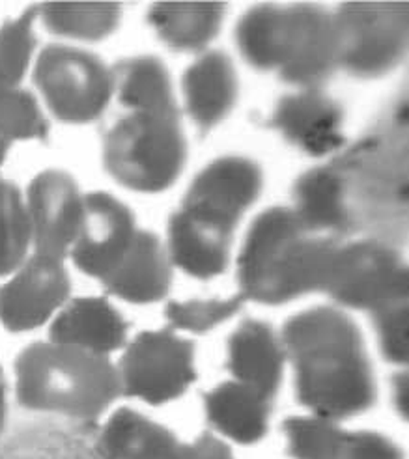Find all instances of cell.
Instances as JSON below:
<instances>
[{"label": "cell", "mask_w": 409, "mask_h": 459, "mask_svg": "<svg viewBox=\"0 0 409 459\" xmlns=\"http://www.w3.org/2000/svg\"><path fill=\"white\" fill-rule=\"evenodd\" d=\"M169 459H236V455L217 435L204 433L189 443H179Z\"/></svg>", "instance_id": "cell-33"}, {"label": "cell", "mask_w": 409, "mask_h": 459, "mask_svg": "<svg viewBox=\"0 0 409 459\" xmlns=\"http://www.w3.org/2000/svg\"><path fill=\"white\" fill-rule=\"evenodd\" d=\"M338 70L333 12L318 4L286 6V34L277 75L295 90L322 88Z\"/></svg>", "instance_id": "cell-11"}, {"label": "cell", "mask_w": 409, "mask_h": 459, "mask_svg": "<svg viewBox=\"0 0 409 459\" xmlns=\"http://www.w3.org/2000/svg\"><path fill=\"white\" fill-rule=\"evenodd\" d=\"M269 127L310 157L333 155L346 146L344 108L322 88H301L273 107Z\"/></svg>", "instance_id": "cell-14"}, {"label": "cell", "mask_w": 409, "mask_h": 459, "mask_svg": "<svg viewBox=\"0 0 409 459\" xmlns=\"http://www.w3.org/2000/svg\"><path fill=\"white\" fill-rule=\"evenodd\" d=\"M94 426L38 419L0 439V459H107L98 448Z\"/></svg>", "instance_id": "cell-20"}, {"label": "cell", "mask_w": 409, "mask_h": 459, "mask_svg": "<svg viewBox=\"0 0 409 459\" xmlns=\"http://www.w3.org/2000/svg\"><path fill=\"white\" fill-rule=\"evenodd\" d=\"M122 396L165 405L196 381L195 346L176 331H144L129 340L117 364Z\"/></svg>", "instance_id": "cell-9"}, {"label": "cell", "mask_w": 409, "mask_h": 459, "mask_svg": "<svg viewBox=\"0 0 409 459\" xmlns=\"http://www.w3.org/2000/svg\"><path fill=\"white\" fill-rule=\"evenodd\" d=\"M329 459H333V457H329Z\"/></svg>", "instance_id": "cell-36"}, {"label": "cell", "mask_w": 409, "mask_h": 459, "mask_svg": "<svg viewBox=\"0 0 409 459\" xmlns=\"http://www.w3.org/2000/svg\"><path fill=\"white\" fill-rule=\"evenodd\" d=\"M234 234L202 224L181 212L169 221L167 252L174 267L198 281L219 277L231 264Z\"/></svg>", "instance_id": "cell-21"}, {"label": "cell", "mask_w": 409, "mask_h": 459, "mask_svg": "<svg viewBox=\"0 0 409 459\" xmlns=\"http://www.w3.org/2000/svg\"><path fill=\"white\" fill-rule=\"evenodd\" d=\"M292 210L314 232L335 239L352 234L402 239L407 221L404 114H391L329 165L303 174L293 186Z\"/></svg>", "instance_id": "cell-1"}, {"label": "cell", "mask_w": 409, "mask_h": 459, "mask_svg": "<svg viewBox=\"0 0 409 459\" xmlns=\"http://www.w3.org/2000/svg\"><path fill=\"white\" fill-rule=\"evenodd\" d=\"M32 252V226L25 195L0 178V279H6Z\"/></svg>", "instance_id": "cell-28"}, {"label": "cell", "mask_w": 409, "mask_h": 459, "mask_svg": "<svg viewBox=\"0 0 409 459\" xmlns=\"http://www.w3.org/2000/svg\"><path fill=\"white\" fill-rule=\"evenodd\" d=\"M72 279L65 260L30 252L0 284V325L8 333H30L51 324L70 301Z\"/></svg>", "instance_id": "cell-10"}, {"label": "cell", "mask_w": 409, "mask_h": 459, "mask_svg": "<svg viewBox=\"0 0 409 459\" xmlns=\"http://www.w3.org/2000/svg\"><path fill=\"white\" fill-rule=\"evenodd\" d=\"M286 353L281 336L262 319H247L231 334L226 368L234 381L275 400L284 377Z\"/></svg>", "instance_id": "cell-17"}, {"label": "cell", "mask_w": 409, "mask_h": 459, "mask_svg": "<svg viewBox=\"0 0 409 459\" xmlns=\"http://www.w3.org/2000/svg\"><path fill=\"white\" fill-rule=\"evenodd\" d=\"M281 340L309 415L343 422L374 405L378 390L365 340L343 308L314 307L292 316Z\"/></svg>", "instance_id": "cell-2"}, {"label": "cell", "mask_w": 409, "mask_h": 459, "mask_svg": "<svg viewBox=\"0 0 409 459\" xmlns=\"http://www.w3.org/2000/svg\"><path fill=\"white\" fill-rule=\"evenodd\" d=\"M8 150H10V144H6L4 141H0V172H3V167L6 163ZM0 178H3V176H0Z\"/></svg>", "instance_id": "cell-35"}, {"label": "cell", "mask_w": 409, "mask_h": 459, "mask_svg": "<svg viewBox=\"0 0 409 459\" xmlns=\"http://www.w3.org/2000/svg\"><path fill=\"white\" fill-rule=\"evenodd\" d=\"M204 412L222 441L243 446L260 443L273 412V398L239 381H224L204 394Z\"/></svg>", "instance_id": "cell-19"}, {"label": "cell", "mask_w": 409, "mask_h": 459, "mask_svg": "<svg viewBox=\"0 0 409 459\" xmlns=\"http://www.w3.org/2000/svg\"><path fill=\"white\" fill-rule=\"evenodd\" d=\"M181 91L189 118L208 133L232 112L238 100V75L222 51L202 53L184 74Z\"/></svg>", "instance_id": "cell-18"}, {"label": "cell", "mask_w": 409, "mask_h": 459, "mask_svg": "<svg viewBox=\"0 0 409 459\" xmlns=\"http://www.w3.org/2000/svg\"><path fill=\"white\" fill-rule=\"evenodd\" d=\"M172 267L163 241L148 230H139L118 267L101 284L109 295L126 303L152 305L169 295Z\"/></svg>", "instance_id": "cell-16"}, {"label": "cell", "mask_w": 409, "mask_h": 459, "mask_svg": "<svg viewBox=\"0 0 409 459\" xmlns=\"http://www.w3.org/2000/svg\"><path fill=\"white\" fill-rule=\"evenodd\" d=\"M8 431V379L0 368V439Z\"/></svg>", "instance_id": "cell-34"}, {"label": "cell", "mask_w": 409, "mask_h": 459, "mask_svg": "<svg viewBox=\"0 0 409 459\" xmlns=\"http://www.w3.org/2000/svg\"><path fill=\"white\" fill-rule=\"evenodd\" d=\"M129 325L105 297L83 295L67 301L51 319L49 340L83 351L110 357L126 348Z\"/></svg>", "instance_id": "cell-15"}, {"label": "cell", "mask_w": 409, "mask_h": 459, "mask_svg": "<svg viewBox=\"0 0 409 459\" xmlns=\"http://www.w3.org/2000/svg\"><path fill=\"white\" fill-rule=\"evenodd\" d=\"M32 81L48 110L70 126L96 122L115 98L110 65L67 43H53L38 55Z\"/></svg>", "instance_id": "cell-7"}, {"label": "cell", "mask_w": 409, "mask_h": 459, "mask_svg": "<svg viewBox=\"0 0 409 459\" xmlns=\"http://www.w3.org/2000/svg\"><path fill=\"white\" fill-rule=\"evenodd\" d=\"M38 21L51 34L72 41H101L115 34L122 22L118 3H41Z\"/></svg>", "instance_id": "cell-26"}, {"label": "cell", "mask_w": 409, "mask_h": 459, "mask_svg": "<svg viewBox=\"0 0 409 459\" xmlns=\"http://www.w3.org/2000/svg\"><path fill=\"white\" fill-rule=\"evenodd\" d=\"M247 301L241 293L231 297H210V299L170 301L165 316L169 327L176 333L206 334L238 316Z\"/></svg>", "instance_id": "cell-31"}, {"label": "cell", "mask_w": 409, "mask_h": 459, "mask_svg": "<svg viewBox=\"0 0 409 459\" xmlns=\"http://www.w3.org/2000/svg\"><path fill=\"white\" fill-rule=\"evenodd\" d=\"M338 308L374 312L407 297V265L395 243L376 238L340 241L324 286Z\"/></svg>", "instance_id": "cell-8"}, {"label": "cell", "mask_w": 409, "mask_h": 459, "mask_svg": "<svg viewBox=\"0 0 409 459\" xmlns=\"http://www.w3.org/2000/svg\"><path fill=\"white\" fill-rule=\"evenodd\" d=\"M115 96L126 110L179 112L165 64L155 56H131L110 67Z\"/></svg>", "instance_id": "cell-25"}, {"label": "cell", "mask_w": 409, "mask_h": 459, "mask_svg": "<svg viewBox=\"0 0 409 459\" xmlns=\"http://www.w3.org/2000/svg\"><path fill=\"white\" fill-rule=\"evenodd\" d=\"M372 314L374 329L378 334L379 350L393 364H405L407 360V297L393 301Z\"/></svg>", "instance_id": "cell-32"}, {"label": "cell", "mask_w": 409, "mask_h": 459, "mask_svg": "<svg viewBox=\"0 0 409 459\" xmlns=\"http://www.w3.org/2000/svg\"><path fill=\"white\" fill-rule=\"evenodd\" d=\"M262 191V170L255 160L241 155L219 157L204 167L186 198L210 204L241 221L245 212L258 200Z\"/></svg>", "instance_id": "cell-22"}, {"label": "cell", "mask_w": 409, "mask_h": 459, "mask_svg": "<svg viewBox=\"0 0 409 459\" xmlns=\"http://www.w3.org/2000/svg\"><path fill=\"white\" fill-rule=\"evenodd\" d=\"M32 252L67 260L84 212V195L72 174L49 169L36 174L25 193Z\"/></svg>", "instance_id": "cell-13"}, {"label": "cell", "mask_w": 409, "mask_h": 459, "mask_svg": "<svg viewBox=\"0 0 409 459\" xmlns=\"http://www.w3.org/2000/svg\"><path fill=\"white\" fill-rule=\"evenodd\" d=\"M338 70L357 79L391 74L404 60L409 43V3L352 0L335 12Z\"/></svg>", "instance_id": "cell-6"}, {"label": "cell", "mask_w": 409, "mask_h": 459, "mask_svg": "<svg viewBox=\"0 0 409 459\" xmlns=\"http://www.w3.org/2000/svg\"><path fill=\"white\" fill-rule=\"evenodd\" d=\"M48 139L49 122L32 91L22 86L0 88V141L12 146Z\"/></svg>", "instance_id": "cell-29"}, {"label": "cell", "mask_w": 409, "mask_h": 459, "mask_svg": "<svg viewBox=\"0 0 409 459\" xmlns=\"http://www.w3.org/2000/svg\"><path fill=\"white\" fill-rule=\"evenodd\" d=\"M36 6L0 25V88L21 86L36 53Z\"/></svg>", "instance_id": "cell-30"}, {"label": "cell", "mask_w": 409, "mask_h": 459, "mask_svg": "<svg viewBox=\"0 0 409 459\" xmlns=\"http://www.w3.org/2000/svg\"><path fill=\"white\" fill-rule=\"evenodd\" d=\"M340 241L314 232L286 205L265 210L248 228L239 250L238 293L260 305L322 293Z\"/></svg>", "instance_id": "cell-3"}, {"label": "cell", "mask_w": 409, "mask_h": 459, "mask_svg": "<svg viewBox=\"0 0 409 459\" xmlns=\"http://www.w3.org/2000/svg\"><path fill=\"white\" fill-rule=\"evenodd\" d=\"M103 167L122 187L157 195L186 167L187 143L179 112L126 110L103 134Z\"/></svg>", "instance_id": "cell-5"}, {"label": "cell", "mask_w": 409, "mask_h": 459, "mask_svg": "<svg viewBox=\"0 0 409 459\" xmlns=\"http://www.w3.org/2000/svg\"><path fill=\"white\" fill-rule=\"evenodd\" d=\"M286 34V6L258 4L247 10L236 25L241 56L258 72L277 74Z\"/></svg>", "instance_id": "cell-27"}, {"label": "cell", "mask_w": 409, "mask_h": 459, "mask_svg": "<svg viewBox=\"0 0 409 459\" xmlns=\"http://www.w3.org/2000/svg\"><path fill=\"white\" fill-rule=\"evenodd\" d=\"M94 437L107 459H169L181 443L172 429L129 407L109 415Z\"/></svg>", "instance_id": "cell-23"}, {"label": "cell", "mask_w": 409, "mask_h": 459, "mask_svg": "<svg viewBox=\"0 0 409 459\" xmlns=\"http://www.w3.org/2000/svg\"><path fill=\"white\" fill-rule=\"evenodd\" d=\"M222 3L200 0H167L148 10V25L169 49L198 53L208 48L221 30L224 19Z\"/></svg>", "instance_id": "cell-24"}, {"label": "cell", "mask_w": 409, "mask_h": 459, "mask_svg": "<svg viewBox=\"0 0 409 459\" xmlns=\"http://www.w3.org/2000/svg\"><path fill=\"white\" fill-rule=\"evenodd\" d=\"M15 400L38 419L94 426L120 396L117 364L53 340L34 342L13 362Z\"/></svg>", "instance_id": "cell-4"}, {"label": "cell", "mask_w": 409, "mask_h": 459, "mask_svg": "<svg viewBox=\"0 0 409 459\" xmlns=\"http://www.w3.org/2000/svg\"><path fill=\"white\" fill-rule=\"evenodd\" d=\"M136 232L129 205L105 191L84 195V212L70 258L86 277L103 282L118 267Z\"/></svg>", "instance_id": "cell-12"}]
</instances>
